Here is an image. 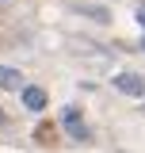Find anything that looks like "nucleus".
I'll list each match as a JSON object with an SVG mask.
<instances>
[{"mask_svg":"<svg viewBox=\"0 0 145 153\" xmlns=\"http://www.w3.org/2000/svg\"><path fill=\"white\" fill-rule=\"evenodd\" d=\"M0 126H4V111H0Z\"/></svg>","mask_w":145,"mask_h":153,"instance_id":"obj_6","label":"nucleus"},{"mask_svg":"<svg viewBox=\"0 0 145 153\" xmlns=\"http://www.w3.org/2000/svg\"><path fill=\"white\" fill-rule=\"evenodd\" d=\"M19 96H23V107H27V111H42V107H46V100H50L46 88H38V84H23Z\"/></svg>","mask_w":145,"mask_h":153,"instance_id":"obj_3","label":"nucleus"},{"mask_svg":"<svg viewBox=\"0 0 145 153\" xmlns=\"http://www.w3.org/2000/svg\"><path fill=\"white\" fill-rule=\"evenodd\" d=\"M0 88H23V76L12 65H0Z\"/></svg>","mask_w":145,"mask_h":153,"instance_id":"obj_4","label":"nucleus"},{"mask_svg":"<svg viewBox=\"0 0 145 153\" xmlns=\"http://www.w3.org/2000/svg\"><path fill=\"white\" fill-rule=\"evenodd\" d=\"M115 88L122 96H145V76H138V73H118L115 76Z\"/></svg>","mask_w":145,"mask_h":153,"instance_id":"obj_2","label":"nucleus"},{"mask_svg":"<svg viewBox=\"0 0 145 153\" xmlns=\"http://www.w3.org/2000/svg\"><path fill=\"white\" fill-rule=\"evenodd\" d=\"M61 123H65L69 138H76V142H88V126H84V119H80V111H76V107H65V111H61Z\"/></svg>","mask_w":145,"mask_h":153,"instance_id":"obj_1","label":"nucleus"},{"mask_svg":"<svg viewBox=\"0 0 145 153\" xmlns=\"http://www.w3.org/2000/svg\"><path fill=\"white\" fill-rule=\"evenodd\" d=\"M138 23H141V27H145V4H141V8H138Z\"/></svg>","mask_w":145,"mask_h":153,"instance_id":"obj_5","label":"nucleus"}]
</instances>
